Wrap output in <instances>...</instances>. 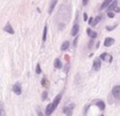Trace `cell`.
<instances>
[{
    "label": "cell",
    "mask_w": 120,
    "mask_h": 116,
    "mask_svg": "<svg viewBox=\"0 0 120 116\" xmlns=\"http://www.w3.org/2000/svg\"><path fill=\"white\" fill-rule=\"evenodd\" d=\"M13 91H14L15 94H17V95H20L21 92H22V91H21L20 85H19V83H16V85H13Z\"/></svg>",
    "instance_id": "6"
},
{
    "label": "cell",
    "mask_w": 120,
    "mask_h": 116,
    "mask_svg": "<svg viewBox=\"0 0 120 116\" xmlns=\"http://www.w3.org/2000/svg\"><path fill=\"white\" fill-rule=\"evenodd\" d=\"M117 25H113V27H106V30L108 31H113V29H115Z\"/></svg>",
    "instance_id": "22"
},
{
    "label": "cell",
    "mask_w": 120,
    "mask_h": 116,
    "mask_svg": "<svg viewBox=\"0 0 120 116\" xmlns=\"http://www.w3.org/2000/svg\"><path fill=\"white\" fill-rule=\"evenodd\" d=\"M56 4H57V1H52L51 2V6H50V8H49V14H52V12H53V10H54V8H55Z\"/></svg>",
    "instance_id": "15"
},
{
    "label": "cell",
    "mask_w": 120,
    "mask_h": 116,
    "mask_svg": "<svg viewBox=\"0 0 120 116\" xmlns=\"http://www.w3.org/2000/svg\"><path fill=\"white\" fill-rule=\"evenodd\" d=\"M108 16L110 17V18H114V16H115V14L113 12H109L108 13Z\"/></svg>",
    "instance_id": "21"
},
{
    "label": "cell",
    "mask_w": 120,
    "mask_h": 116,
    "mask_svg": "<svg viewBox=\"0 0 120 116\" xmlns=\"http://www.w3.org/2000/svg\"><path fill=\"white\" fill-rule=\"evenodd\" d=\"M1 114H2V108L0 107V116H1Z\"/></svg>",
    "instance_id": "28"
},
{
    "label": "cell",
    "mask_w": 120,
    "mask_h": 116,
    "mask_svg": "<svg viewBox=\"0 0 120 116\" xmlns=\"http://www.w3.org/2000/svg\"><path fill=\"white\" fill-rule=\"evenodd\" d=\"M112 94L116 99H120V85H115L112 90Z\"/></svg>",
    "instance_id": "2"
},
{
    "label": "cell",
    "mask_w": 120,
    "mask_h": 116,
    "mask_svg": "<svg viewBox=\"0 0 120 116\" xmlns=\"http://www.w3.org/2000/svg\"><path fill=\"white\" fill-rule=\"evenodd\" d=\"M101 18H102L101 16H97V17H96L95 19H94V21H93V23H92V25H93V27H95V25L97 24V23L99 22L100 20H101Z\"/></svg>",
    "instance_id": "17"
},
{
    "label": "cell",
    "mask_w": 120,
    "mask_h": 116,
    "mask_svg": "<svg viewBox=\"0 0 120 116\" xmlns=\"http://www.w3.org/2000/svg\"><path fill=\"white\" fill-rule=\"evenodd\" d=\"M78 32H79V24H78V23H76V24L73 27L71 34H72L73 36H75V35H77V33H78Z\"/></svg>",
    "instance_id": "9"
},
{
    "label": "cell",
    "mask_w": 120,
    "mask_h": 116,
    "mask_svg": "<svg viewBox=\"0 0 120 116\" xmlns=\"http://www.w3.org/2000/svg\"><path fill=\"white\" fill-rule=\"evenodd\" d=\"M100 68H101V59L100 58H95L93 63V69L95 71H99Z\"/></svg>",
    "instance_id": "3"
},
{
    "label": "cell",
    "mask_w": 120,
    "mask_h": 116,
    "mask_svg": "<svg viewBox=\"0 0 120 116\" xmlns=\"http://www.w3.org/2000/svg\"><path fill=\"white\" fill-rule=\"evenodd\" d=\"M36 73H37V74H40V73H41V68H40V64L39 63L36 66Z\"/></svg>",
    "instance_id": "19"
},
{
    "label": "cell",
    "mask_w": 120,
    "mask_h": 116,
    "mask_svg": "<svg viewBox=\"0 0 120 116\" xmlns=\"http://www.w3.org/2000/svg\"><path fill=\"white\" fill-rule=\"evenodd\" d=\"M100 59H101V60H104V61L112 62V60H113V57L111 56L110 54H108V53H102V54L100 55Z\"/></svg>",
    "instance_id": "4"
},
{
    "label": "cell",
    "mask_w": 120,
    "mask_h": 116,
    "mask_svg": "<svg viewBox=\"0 0 120 116\" xmlns=\"http://www.w3.org/2000/svg\"><path fill=\"white\" fill-rule=\"evenodd\" d=\"M74 108H75V104H68V106H65L63 108V112L65 113L68 116H72Z\"/></svg>",
    "instance_id": "1"
},
{
    "label": "cell",
    "mask_w": 120,
    "mask_h": 116,
    "mask_svg": "<svg viewBox=\"0 0 120 116\" xmlns=\"http://www.w3.org/2000/svg\"><path fill=\"white\" fill-rule=\"evenodd\" d=\"M93 21H94V18H92V17H91V18L89 19V23H90V24H92V23H93Z\"/></svg>",
    "instance_id": "24"
},
{
    "label": "cell",
    "mask_w": 120,
    "mask_h": 116,
    "mask_svg": "<svg viewBox=\"0 0 120 116\" xmlns=\"http://www.w3.org/2000/svg\"><path fill=\"white\" fill-rule=\"evenodd\" d=\"M41 85H42V87H44V88H49V85H50V82H49V80L46 79V77H43V78H42Z\"/></svg>",
    "instance_id": "11"
},
{
    "label": "cell",
    "mask_w": 120,
    "mask_h": 116,
    "mask_svg": "<svg viewBox=\"0 0 120 116\" xmlns=\"http://www.w3.org/2000/svg\"><path fill=\"white\" fill-rule=\"evenodd\" d=\"M110 3H112V1H110V0H105V1H103V3H102V5L100 6V10H103V8H108V6L110 5Z\"/></svg>",
    "instance_id": "12"
},
{
    "label": "cell",
    "mask_w": 120,
    "mask_h": 116,
    "mask_svg": "<svg viewBox=\"0 0 120 116\" xmlns=\"http://www.w3.org/2000/svg\"><path fill=\"white\" fill-rule=\"evenodd\" d=\"M46 33H48V27H44V29H43V35H42V40L43 41H45V39H46Z\"/></svg>",
    "instance_id": "18"
},
{
    "label": "cell",
    "mask_w": 120,
    "mask_h": 116,
    "mask_svg": "<svg viewBox=\"0 0 120 116\" xmlns=\"http://www.w3.org/2000/svg\"><path fill=\"white\" fill-rule=\"evenodd\" d=\"M78 39H79V37L77 36L76 38H75V41H74V46H76V44H77V41H78Z\"/></svg>",
    "instance_id": "23"
},
{
    "label": "cell",
    "mask_w": 120,
    "mask_h": 116,
    "mask_svg": "<svg viewBox=\"0 0 120 116\" xmlns=\"http://www.w3.org/2000/svg\"><path fill=\"white\" fill-rule=\"evenodd\" d=\"M86 33H87V35L92 38V39H94V38L97 37V33H96V32H94V31H92L91 29H87L86 30Z\"/></svg>",
    "instance_id": "8"
},
{
    "label": "cell",
    "mask_w": 120,
    "mask_h": 116,
    "mask_svg": "<svg viewBox=\"0 0 120 116\" xmlns=\"http://www.w3.org/2000/svg\"><path fill=\"white\" fill-rule=\"evenodd\" d=\"M68 46H70V42L66 40V41H64L63 43H62V46H61V51H65V50H68Z\"/></svg>",
    "instance_id": "13"
},
{
    "label": "cell",
    "mask_w": 120,
    "mask_h": 116,
    "mask_svg": "<svg viewBox=\"0 0 120 116\" xmlns=\"http://www.w3.org/2000/svg\"><path fill=\"white\" fill-rule=\"evenodd\" d=\"M114 11H115V12H120V8H116Z\"/></svg>",
    "instance_id": "27"
},
{
    "label": "cell",
    "mask_w": 120,
    "mask_h": 116,
    "mask_svg": "<svg viewBox=\"0 0 120 116\" xmlns=\"http://www.w3.org/2000/svg\"><path fill=\"white\" fill-rule=\"evenodd\" d=\"M46 98H48V92L44 91L43 93H42V100H45Z\"/></svg>",
    "instance_id": "20"
},
{
    "label": "cell",
    "mask_w": 120,
    "mask_h": 116,
    "mask_svg": "<svg viewBox=\"0 0 120 116\" xmlns=\"http://www.w3.org/2000/svg\"><path fill=\"white\" fill-rule=\"evenodd\" d=\"M117 8V1H113L112 4H111L110 6H109V12H111V11L115 10V8Z\"/></svg>",
    "instance_id": "16"
},
{
    "label": "cell",
    "mask_w": 120,
    "mask_h": 116,
    "mask_svg": "<svg viewBox=\"0 0 120 116\" xmlns=\"http://www.w3.org/2000/svg\"><path fill=\"white\" fill-rule=\"evenodd\" d=\"M100 116H103V115H100Z\"/></svg>",
    "instance_id": "29"
},
{
    "label": "cell",
    "mask_w": 120,
    "mask_h": 116,
    "mask_svg": "<svg viewBox=\"0 0 120 116\" xmlns=\"http://www.w3.org/2000/svg\"><path fill=\"white\" fill-rule=\"evenodd\" d=\"M87 3H89V1H87V0H83V1H82V4H83V5H86Z\"/></svg>",
    "instance_id": "25"
},
{
    "label": "cell",
    "mask_w": 120,
    "mask_h": 116,
    "mask_svg": "<svg viewBox=\"0 0 120 116\" xmlns=\"http://www.w3.org/2000/svg\"><path fill=\"white\" fill-rule=\"evenodd\" d=\"M96 104H97V107L100 110H104V109H105V104H104V102L102 101V100H98V101L96 102Z\"/></svg>",
    "instance_id": "10"
},
{
    "label": "cell",
    "mask_w": 120,
    "mask_h": 116,
    "mask_svg": "<svg viewBox=\"0 0 120 116\" xmlns=\"http://www.w3.org/2000/svg\"><path fill=\"white\" fill-rule=\"evenodd\" d=\"M4 31L8 32V33H10V34H14V30H13V27H12V25H11L10 22H8L6 25L4 27Z\"/></svg>",
    "instance_id": "7"
},
{
    "label": "cell",
    "mask_w": 120,
    "mask_h": 116,
    "mask_svg": "<svg viewBox=\"0 0 120 116\" xmlns=\"http://www.w3.org/2000/svg\"><path fill=\"white\" fill-rule=\"evenodd\" d=\"M54 66H55V68H56V69H61L62 68V63H61V61H60V59H56V60H55Z\"/></svg>",
    "instance_id": "14"
},
{
    "label": "cell",
    "mask_w": 120,
    "mask_h": 116,
    "mask_svg": "<svg viewBox=\"0 0 120 116\" xmlns=\"http://www.w3.org/2000/svg\"><path fill=\"white\" fill-rule=\"evenodd\" d=\"M114 42H115V40H114V38H112V37H108V38H105V40H104V46H111L112 44H114Z\"/></svg>",
    "instance_id": "5"
},
{
    "label": "cell",
    "mask_w": 120,
    "mask_h": 116,
    "mask_svg": "<svg viewBox=\"0 0 120 116\" xmlns=\"http://www.w3.org/2000/svg\"><path fill=\"white\" fill-rule=\"evenodd\" d=\"M83 18H84V20H85V21L87 20V15L85 14V13H84V14H83Z\"/></svg>",
    "instance_id": "26"
}]
</instances>
